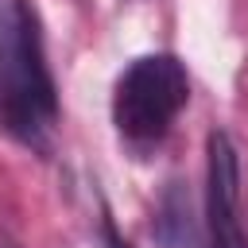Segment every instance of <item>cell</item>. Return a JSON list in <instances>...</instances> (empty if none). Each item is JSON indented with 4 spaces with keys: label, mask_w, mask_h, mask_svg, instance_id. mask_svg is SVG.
I'll return each mask as SVG.
<instances>
[{
    "label": "cell",
    "mask_w": 248,
    "mask_h": 248,
    "mask_svg": "<svg viewBox=\"0 0 248 248\" xmlns=\"http://www.w3.org/2000/svg\"><path fill=\"white\" fill-rule=\"evenodd\" d=\"M58 120L54 78L39 16L27 0H0V128L27 147H46Z\"/></svg>",
    "instance_id": "1"
},
{
    "label": "cell",
    "mask_w": 248,
    "mask_h": 248,
    "mask_svg": "<svg viewBox=\"0 0 248 248\" xmlns=\"http://www.w3.org/2000/svg\"><path fill=\"white\" fill-rule=\"evenodd\" d=\"M190 101V78L174 54H143L128 62L112 89V124L132 151L155 147Z\"/></svg>",
    "instance_id": "2"
},
{
    "label": "cell",
    "mask_w": 248,
    "mask_h": 248,
    "mask_svg": "<svg viewBox=\"0 0 248 248\" xmlns=\"http://www.w3.org/2000/svg\"><path fill=\"white\" fill-rule=\"evenodd\" d=\"M205 236L209 248H248L240 202V155L229 132L213 128L205 140Z\"/></svg>",
    "instance_id": "3"
},
{
    "label": "cell",
    "mask_w": 248,
    "mask_h": 248,
    "mask_svg": "<svg viewBox=\"0 0 248 248\" xmlns=\"http://www.w3.org/2000/svg\"><path fill=\"white\" fill-rule=\"evenodd\" d=\"M159 240L167 248H202L194 217H190V202L182 198V190H170L163 198V217H159Z\"/></svg>",
    "instance_id": "4"
}]
</instances>
